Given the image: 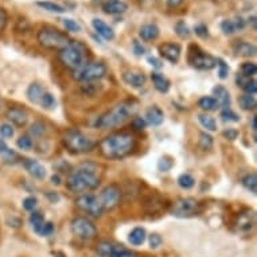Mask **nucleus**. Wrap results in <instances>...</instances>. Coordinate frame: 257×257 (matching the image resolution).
Returning <instances> with one entry per match:
<instances>
[{
	"instance_id": "nucleus-21",
	"label": "nucleus",
	"mask_w": 257,
	"mask_h": 257,
	"mask_svg": "<svg viewBox=\"0 0 257 257\" xmlns=\"http://www.w3.org/2000/svg\"><path fill=\"white\" fill-rule=\"evenodd\" d=\"M7 118L10 121H12L15 125L23 127V125H26L28 116H27L26 111L22 109V108H10L7 111Z\"/></svg>"
},
{
	"instance_id": "nucleus-40",
	"label": "nucleus",
	"mask_w": 257,
	"mask_h": 257,
	"mask_svg": "<svg viewBox=\"0 0 257 257\" xmlns=\"http://www.w3.org/2000/svg\"><path fill=\"white\" fill-rule=\"evenodd\" d=\"M257 73V66L253 62H245L241 65V75L251 78Z\"/></svg>"
},
{
	"instance_id": "nucleus-60",
	"label": "nucleus",
	"mask_w": 257,
	"mask_h": 257,
	"mask_svg": "<svg viewBox=\"0 0 257 257\" xmlns=\"http://www.w3.org/2000/svg\"><path fill=\"white\" fill-rule=\"evenodd\" d=\"M248 23H251V24H252L253 31H256V16L255 15L251 16V18L248 19Z\"/></svg>"
},
{
	"instance_id": "nucleus-39",
	"label": "nucleus",
	"mask_w": 257,
	"mask_h": 257,
	"mask_svg": "<svg viewBox=\"0 0 257 257\" xmlns=\"http://www.w3.org/2000/svg\"><path fill=\"white\" fill-rule=\"evenodd\" d=\"M199 147L205 151L210 150L213 147V138L206 132H201L199 134Z\"/></svg>"
},
{
	"instance_id": "nucleus-17",
	"label": "nucleus",
	"mask_w": 257,
	"mask_h": 257,
	"mask_svg": "<svg viewBox=\"0 0 257 257\" xmlns=\"http://www.w3.org/2000/svg\"><path fill=\"white\" fill-rule=\"evenodd\" d=\"M92 27L94 28V31L100 35L101 38H104L105 41H113L115 39V31L109 24H107L102 19L94 18L92 21Z\"/></svg>"
},
{
	"instance_id": "nucleus-9",
	"label": "nucleus",
	"mask_w": 257,
	"mask_h": 257,
	"mask_svg": "<svg viewBox=\"0 0 257 257\" xmlns=\"http://www.w3.org/2000/svg\"><path fill=\"white\" fill-rule=\"evenodd\" d=\"M201 211V205L194 198H179L171 206V214L178 218H188L194 217Z\"/></svg>"
},
{
	"instance_id": "nucleus-3",
	"label": "nucleus",
	"mask_w": 257,
	"mask_h": 257,
	"mask_svg": "<svg viewBox=\"0 0 257 257\" xmlns=\"http://www.w3.org/2000/svg\"><path fill=\"white\" fill-rule=\"evenodd\" d=\"M135 111H136V105L132 102H120L98 117L96 127L101 129H112L121 127L128 120H131V117L135 115Z\"/></svg>"
},
{
	"instance_id": "nucleus-5",
	"label": "nucleus",
	"mask_w": 257,
	"mask_h": 257,
	"mask_svg": "<svg viewBox=\"0 0 257 257\" xmlns=\"http://www.w3.org/2000/svg\"><path fill=\"white\" fill-rule=\"evenodd\" d=\"M85 46L81 42L70 41L68 46H65L58 51V59L65 68L74 71L85 64L84 62L85 61Z\"/></svg>"
},
{
	"instance_id": "nucleus-53",
	"label": "nucleus",
	"mask_w": 257,
	"mask_h": 257,
	"mask_svg": "<svg viewBox=\"0 0 257 257\" xmlns=\"http://www.w3.org/2000/svg\"><path fill=\"white\" fill-rule=\"evenodd\" d=\"M222 136L228 140H236L238 136V131L234 128H228L222 132Z\"/></svg>"
},
{
	"instance_id": "nucleus-37",
	"label": "nucleus",
	"mask_w": 257,
	"mask_h": 257,
	"mask_svg": "<svg viewBox=\"0 0 257 257\" xmlns=\"http://www.w3.org/2000/svg\"><path fill=\"white\" fill-rule=\"evenodd\" d=\"M178 185L185 190H188L195 185V179L190 174H182L181 177L178 178Z\"/></svg>"
},
{
	"instance_id": "nucleus-62",
	"label": "nucleus",
	"mask_w": 257,
	"mask_h": 257,
	"mask_svg": "<svg viewBox=\"0 0 257 257\" xmlns=\"http://www.w3.org/2000/svg\"><path fill=\"white\" fill-rule=\"evenodd\" d=\"M251 125H252V129L256 132V116H253L252 117V121H251Z\"/></svg>"
},
{
	"instance_id": "nucleus-13",
	"label": "nucleus",
	"mask_w": 257,
	"mask_h": 257,
	"mask_svg": "<svg viewBox=\"0 0 257 257\" xmlns=\"http://www.w3.org/2000/svg\"><path fill=\"white\" fill-rule=\"evenodd\" d=\"M158 51L161 54L162 58H164L171 64H178L181 59V54H182V47L178 43L164 42L159 45Z\"/></svg>"
},
{
	"instance_id": "nucleus-36",
	"label": "nucleus",
	"mask_w": 257,
	"mask_h": 257,
	"mask_svg": "<svg viewBox=\"0 0 257 257\" xmlns=\"http://www.w3.org/2000/svg\"><path fill=\"white\" fill-rule=\"evenodd\" d=\"M30 224L32 225V229L38 233L39 229L42 228L43 224H45V218H43V215L41 214L39 211H34V213L30 215Z\"/></svg>"
},
{
	"instance_id": "nucleus-15",
	"label": "nucleus",
	"mask_w": 257,
	"mask_h": 257,
	"mask_svg": "<svg viewBox=\"0 0 257 257\" xmlns=\"http://www.w3.org/2000/svg\"><path fill=\"white\" fill-rule=\"evenodd\" d=\"M247 22L242 19L241 16H236L234 19H224L221 22V30L225 35H233L237 31H241L245 28Z\"/></svg>"
},
{
	"instance_id": "nucleus-51",
	"label": "nucleus",
	"mask_w": 257,
	"mask_h": 257,
	"mask_svg": "<svg viewBox=\"0 0 257 257\" xmlns=\"http://www.w3.org/2000/svg\"><path fill=\"white\" fill-rule=\"evenodd\" d=\"M145 125H147V123H145V120L143 117H135L132 120V127L136 131H143L145 128Z\"/></svg>"
},
{
	"instance_id": "nucleus-33",
	"label": "nucleus",
	"mask_w": 257,
	"mask_h": 257,
	"mask_svg": "<svg viewBox=\"0 0 257 257\" xmlns=\"http://www.w3.org/2000/svg\"><path fill=\"white\" fill-rule=\"evenodd\" d=\"M240 105L242 109H247V111H252L257 105L256 98L252 94H244L240 97Z\"/></svg>"
},
{
	"instance_id": "nucleus-28",
	"label": "nucleus",
	"mask_w": 257,
	"mask_h": 257,
	"mask_svg": "<svg viewBox=\"0 0 257 257\" xmlns=\"http://www.w3.org/2000/svg\"><path fill=\"white\" fill-rule=\"evenodd\" d=\"M237 226L240 231H251L253 226V215L252 213H241L237 221Z\"/></svg>"
},
{
	"instance_id": "nucleus-2",
	"label": "nucleus",
	"mask_w": 257,
	"mask_h": 257,
	"mask_svg": "<svg viewBox=\"0 0 257 257\" xmlns=\"http://www.w3.org/2000/svg\"><path fill=\"white\" fill-rule=\"evenodd\" d=\"M136 147L135 138L131 134H113L98 143L102 156L108 159H123L132 154Z\"/></svg>"
},
{
	"instance_id": "nucleus-50",
	"label": "nucleus",
	"mask_w": 257,
	"mask_h": 257,
	"mask_svg": "<svg viewBox=\"0 0 257 257\" xmlns=\"http://www.w3.org/2000/svg\"><path fill=\"white\" fill-rule=\"evenodd\" d=\"M35 206H37V199L34 198V197H27V198L23 201V208L26 210H28V211L35 209Z\"/></svg>"
},
{
	"instance_id": "nucleus-25",
	"label": "nucleus",
	"mask_w": 257,
	"mask_h": 257,
	"mask_svg": "<svg viewBox=\"0 0 257 257\" xmlns=\"http://www.w3.org/2000/svg\"><path fill=\"white\" fill-rule=\"evenodd\" d=\"M151 80H152L154 88L158 92H161V93H167L168 89H170V81L167 80L166 77L161 74V73H152Z\"/></svg>"
},
{
	"instance_id": "nucleus-31",
	"label": "nucleus",
	"mask_w": 257,
	"mask_h": 257,
	"mask_svg": "<svg viewBox=\"0 0 257 257\" xmlns=\"http://www.w3.org/2000/svg\"><path fill=\"white\" fill-rule=\"evenodd\" d=\"M174 31L177 34L178 37L182 38V39H187L191 35V31H190V27L187 26V23L185 21H178L174 26Z\"/></svg>"
},
{
	"instance_id": "nucleus-29",
	"label": "nucleus",
	"mask_w": 257,
	"mask_h": 257,
	"mask_svg": "<svg viewBox=\"0 0 257 257\" xmlns=\"http://www.w3.org/2000/svg\"><path fill=\"white\" fill-rule=\"evenodd\" d=\"M128 240L132 245H141L145 241V231L143 228H135L134 231L129 233Z\"/></svg>"
},
{
	"instance_id": "nucleus-61",
	"label": "nucleus",
	"mask_w": 257,
	"mask_h": 257,
	"mask_svg": "<svg viewBox=\"0 0 257 257\" xmlns=\"http://www.w3.org/2000/svg\"><path fill=\"white\" fill-rule=\"evenodd\" d=\"M51 182L54 183V185H59V177L58 175H53V178H51Z\"/></svg>"
},
{
	"instance_id": "nucleus-49",
	"label": "nucleus",
	"mask_w": 257,
	"mask_h": 257,
	"mask_svg": "<svg viewBox=\"0 0 257 257\" xmlns=\"http://www.w3.org/2000/svg\"><path fill=\"white\" fill-rule=\"evenodd\" d=\"M54 231L53 228V224L51 222H45L42 225V228L39 229V232H38V234H41V236H48V234H51Z\"/></svg>"
},
{
	"instance_id": "nucleus-55",
	"label": "nucleus",
	"mask_w": 257,
	"mask_h": 257,
	"mask_svg": "<svg viewBox=\"0 0 257 257\" xmlns=\"http://www.w3.org/2000/svg\"><path fill=\"white\" fill-rule=\"evenodd\" d=\"M7 21H8V16H7V12H5L4 8L0 7V32L3 31L7 26Z\"/></svg>"
},
{
	"instance_id": "nucleus-41",
	"label": "nucleus",
	"mask_w": 257,
	"mask_h": 257,
	"mask_svg": "<svg viewBox=\"0 0 257 257\" xmlns=\"http://www.w3.org/2000/svg\"><path fill=\"white\" fill-rule=\"evenodd\" d=\"M221 117L224 121H228V123H237L240 120V116L237 115L236 112H233L231 108H226L221 112Z\"/></svg>"
},
{
	"instance_id": "nucleus-48",
	"label": "nucleus",
	"mask_w": 257,
	"mask_h": 257,
	"mask_svg": "<svg viewBox=\"0 0 257 257\" xmlns=\"http://www.w3.org/2000/svg\"><path fill=\"white\" fill-rule=\"evenodd\" d=\"M194 31L198 35L199 38H206L209 35V30H208V26L204 24V23H198L197 26L194 27Z\"/></svg>"
},
{
	"instance_id": "nucleus-57",
	"label": "nucleus",
	"mask_w": 257,
	"mask_h": 257,
	"mask_svg": "<svg viewBox=\"0 0 257 257\" xmlns=\"http://www.w3.org/2000/svg\"><path fill=\"white\" fill-rule=\"evenodd\" d=\"M147 61H148V64H150L152 68H155V69H161L162 66H163V64H162L161 59L155 58V57H148V58H147Z\"/></svg>"
},
{
	"instance_id": "nucleus-7",
	"label": "nucleus",
	"mask_w": 257,
	"mask_h": 257,
	"mask_svg": "<svg viewBox=\"0 0 257 257\" xmlns=\"http://www.w3.org/2000/svg\"><path fill=\"white\" fill-rule=\"evenodd\" d=\"M187 62L197 70H211L217 66V59L194 43L188 46Z\"/></svg>"
},
{
	"instance_id": "nucleus-14",
	"label": "nucleus",
	"mask_w": 257,
	"mask_h": 257,
	"mask_svg": "<svg viewBox=\"0 0 257 257\" xmlns=\"http://www.w3.org/2000/svg\"><path fill=\"white\" fill-rule=\"evenodd\" d=\"M101 10L108 15H121L128 10V3L124 0H104Z\"/></svg>"
},
{
	"instance_id": "nucleus-12",
	"label": "nucleus",
	"mask_w": 257,
	"mask_h": 257,
	"mask_svg": "<svg viewBox=\"0 0 257 257\" xmlns=\"http://www.w3.org/2000/svg\"><path fill=\"white\" fill-rule=\"evenodd\" d=\"M120 199H121V190L116 185L107 186L100 195V201H101L104 210L115 209L120 204Z\"/></svg>"
},
{
	"instance_id": "nucleus-23",
	"label": "nucleus",
	"mask_w": 257,
	"mask_h": 257,
	"mask_svg": "<svg viewBox=\"0 0 257 257\" xmlns=\"http://www.w3.org/2000/svg\"><path fill=\"white\" fill-rule=\"evenodd\" d=\"M213 93H214L215 96V101H217V104L220 107H222L224 109L229 108V105H231V94H229V92H228L226 88L221 85L215 86L214 89H213Z\"/></svg>"
},
{
	"instance_id": "nucleus-54",
	"label": "nucleus",
	"mask_w": 257,
	"mask_h": 257,
	"mask_svg": "<svg viewBox=\"0 0 257 257\" xmlns=\"http://www.w3.org/2000/svg\"><path fill=\"white\" fill-rule=\"evenodd\" d=\"M111 257H136L132 252H129L127 249H115V252L112 253Z\"/></svg>"
},
{
	"instance_id": "nucleus-19",
	"label": "nucleus",
	"mask_w": 257,
	"mask_h": 257,
	"mask_svg": "<svg viewBox=\"0 0 257 257\" xmlns=\"http://www.w3.org/2000/svg\"><path fill=\"white\" fill-rule=\"evenodd\" d=\"M161 30L159 27L156 26L155 23H147L140 27L139 30V37L144 41V42H151V41H155L159 37Z\"/></svg>"
},
{
	"instance_id": "nucleus-11",
	"label": "nucleus",
	"mask_w": 257,
	"mask_h": 257,
	"mask_svg": "<svg viewBox=\"0 0 257 257\" xmlns=\"http://www.w3.org/2000/svg\"><path fill=\"white\" fill-rule=\"evenodd\" d=\"M75 206L84 210L85 213L91 214L92 217H100L104 213L101 201L94 194H82L75 199Z\"/></svg>"
},
{
	"instance_id": "nucleus-42",
	"label": "nucleus",
	"mask_w": 257,
	"mask_h": 257,
	"mask_svg": "<svg viewBox=\"0 0 257 257\" xmlns=\"http://www.w3.org/2000/svg\"><path fill=\"white\" fill-rule=\"evenodd\" d=\"M41 105L43 108H47V109H53L57 105V102H55V98L51 93H48V92H45V94H43L42 100H41Z\"/></svg>"
},
{
	"instance_id": "nucleus-4",
	"label": "nucleus",
	"mask_w": 257,
	"mask_h": 257,
	"mask_svg": "<svg viewBox=\"0 0 257 257\" xmlns=\"http://www.w3.org/2000/svg\"><path fill=\"white\" fill-rule=\"evenodd\" d=\"M38 43L48 50H61L70 43V38L66 32L61 31L53 26H43L37 32Z\"/></svg>"
},
{
	"instance_id": "nucleus-8",
	"label": "nucleus",
	"mask_w": 257,
	"mask_h": 257,
	"mask_svg": "<svg viewBox=\"0 0 257 257\" xmlns=\"http://www.w3.org/2000/svg\"><path fill=\"white\" fill-rule=\"evenodd\" d=\"M105 74H107V66L102 62H88L82 65L80 69L73 71V77L75 80L84 81V82L100 80Z\"/></svg>"
},
{
	"instance_id": "nucleus-45",
	"label": "nucleus",
	"mask_w": 257,
	"mask_h": 257,
	"mask_svg": "<svg viewBox=\"0 0 257 257\" xmlns=\"http://www.w3.org/2000/svg\"><path fill=\"white\" fill-rule=\"evenodd\" d=\"M242 89L245 91V93L247 94H252V96H255L257 92V84L256 81L255 80H251V78H248L245 82H244V85L241 86Z\"/></svg>"
},
{
	"instance_id": "nucleus-47",
	"label": "nucleus",
	"mask_w": 257,
	"mask_h": 257,
	"mask_svg": "<svg viewBox=\"0 0 257 257\" xmlns=\"http://www.w3.org/2000/svg\"><path fill=\"white\" fill-rule=\"evenodd\" d=\"M0 135L3 136V138H12L14 136V128H12V125L10 124H1L0 125Z\"/></svg>"
},
{
	"instance_id": "nucleus-38",
	"label": "nucleus",
	"mask_w": 257,
	"mask_h": 257,
	"mask_svg": "<svg viewBox=\"0 0 257 257\" xmlns=\"http://www.w3.org/2000/svg\"><path fill=\"white\" fill-rule=\"evenodd\" d=\"M62 24L66 28V31L69 32H81L82 31V27L77 21L74 19H69V18H66V19H62Z\"/></svg>"
},
{
	"instance_id": "nucleus-58",
	"label": "nucleus",
	"mask_w": 257,
	"mask_h": 257,
	"mask_svg": "<svg viewBox=\"0 0 257 257\" xmlns=\"http://www.w3.org/2000/svg\"><path fill=\"white\" fill-rule=\"evenodd\" d=\"M134 51L136 55H143L145 53L144 46H141L138 41H134Z\"/></svg>"
},
{
	"instance_id": "nucleus-30",
	"label": "nucleus",
	"mask_w": 257,
	"mask_h": 257,
	"mask_svg": "<svg viewBox=\"0 0 257 257\" xmlns=\"http://www.w3.org/2000/svg\"><path fill=\"white\" fill-rule=\"evenodd\" d=\"M242 186L249 190L251 193L256 194L257 193V175L255 172H251V174H248L245 177L242 178Z\"/></svg>"
},
{
	"instance_id": "nucleus-27",
	"label": "nucleus",
	"mask_w": 257,
	"mask_h": 257,
	"mask_svg": "<svg viewBox=\"0 0 257 257\" xmlns=\"http://www.w3.org/2000/svg\"><path fill=\"white\" fill-rule=\"evenodd\" d=\"M0 156L4 159V162H7V163H14V162H16V159H18V155H16L15 151H12L8 147V145L5 144L3 140L0 139Z\"/></svg>"
},
{
	"instance_id": "nucleus-10",
	"label": "nucleus",
	"mask_w": 257,
	"mask_h": 257,
	"mask_svg": "<svg viewBox=\"0 0 257 257\" xmlns=\"http://www.w3.org/2000/svg\"><path fill=\"white\" fill-rule=\"evenodd\" d=\"M70 231L81 240H92L97 234L94 224L86 217H75L74 220L70 222Z\"/></svg>"
},
{
	"instance_id": "nucleus-18",
	"label": "nucleus",
	"mask_w": 257,
	"mask_h": 257,
	"mask_svg": "<svg viewBox=\"0 0 257 257\" xmlns=\"http://www.w3.org/2000/svg\"><path fill=\"white\" fill-rule=\"evenodd\" d=\"M23 166H24L26 171H28V174L31 177L37 178V179H43L46 177V168L39 162L34 161V159H24Z\"/></svg>"
},
{
	"instance_id": "nucleus-32",
	"label": "nucleus",
	"mask_w": 257,
	"mask_h": 257,
	"mask_svg": "<svg viewBox=\"0 0 257 257\" xmlns=\"http://www.w3.org/2000/svg\"><path fill=\"white\" fill-rule=\"evenodd\" d=\"M199 124L206 128V131H215L217 129V123L213 117H210L208 115H198Z\"/></svg>"
},
{
	"instance_id": "nucleus-56",
	"label": "nucleus",
	"mask_w": 257,
	"mask_h": 257,
	"mask_svg": "<svg viewBox=\"0 0 257 257\" xmlns=\"http://www.w3.org/2000/svg\"><path fill=\"white\" fill-rule=\"evenodd\" d=\"M161 244H162V238L159 234H151L150 237V245L151 248H154V249H156V248H159L161 247Z\"/></svg>"
},
{
	"instance_id": "nucleus-24",
	"label": "nucleus",
	"mask_w": 257,
	"mask_h": 257,
	"mask_svg": "<svg viewBox=\"0 0 257 257\" xmlns=\"http://www.w3.org/2000/svg\"><path fill=\"white\" fill-rule=\"evenodd\" d=\"M43 94H45V89L39 82H32L27 89V98L28 101L34 102V104H41Z\"/></svg>"
},
{
	"instance_id": "nucleus-20",
	"label": "nucleus",
	"mask_w": 257,
	"mask_h": 257,
	"mask_svg": "<svg viewBox=\"0 0 257 257\" xmlns=\"http://www.w3.org/2000/svg\"><path fill=\"white\" fill-rule=\"evenodd\" d=\"M233 50L237 55L240 57H245V58H249V57H255L257 53L256 46L251 42H245V41H238V42L234 43L233 46Z\"/></svg>"
},
{
	"instance_id": "nucleus-63",
	"label": "nucleus",
	"mask_w": 257,
	"mask_h": 257,
	"mask_svg": "<svg viewBox=\"0 0 257 257\" xmlns=\"http://www.w3.org/2000/svg\"><path fill=\"white\" fill-rule=\"evenodd\" d=\"M59 257H64V256H59Z\"/></svg>"
},
{
	"instance_id": "nucleus-35",
	"label": "nucleus",
	"mask_w": 257,
	"mask_h": 257,
	"mask_svg": "<svg viewBox=\"0 0 257 257\" xmlns=\"http://www.w3.org/2000/svg\"><path fill=\"white\" fill-rule=\"evenodd\" d=\"M115 249H116V247H113L111 242L102 241L101 244L98 245V248H97V252H98V255L101 257H111L112 256V253L115 252Z\"/></svg>"
},
{
	"instance_id": "nucleus-22",
	"label": "nucleus",
	"mask_w": 257,
	"mask_h": 257,
	"mask_svg": "<svg viewBox=\"0 0 257 257\" xmlns=\"http://www.w3.org/2000/svg\"><path fill=\"white\" fill-rule=\"evenodd\" d=\"M163 118H164V115H163V111L161 108L158 107H151L145 111V116L144 120L145 123L150 124L152 127H158L163 123Z\"/></svg>"
},
{
	"instance_id": "nucleus-6",
	"label": "nucleus",
	"mask_w": 257,
	"mask_h": 257,
	"mask_svg": "<svg viewBox=\"0 0 257 257\" xmlns=\"http://www.w3.org/2000/svg\"><path fill=\"white\" fill-rule=\"evenodd\" d=\"M65 148L71 154H85L93 150L94 141L78 129H69L62 138Z\"/></svg>"
},
{
	"instance_id": "nucleus-34",
	"label": "nucleus",
	"mask_w": 257,
	"mask_h": 257,
	"mask_svg": "<svg viewBox=\"0 0 257 257\" xmlns=\"http://www.w3.org/2000/svg\"><path fill=\"white\" fill-rule=\"evenodd\" d=\"M199 108H202L204 111H214L218 107V104L215 101L214 97H202L198 101Z\"/></svg>"
},
{
	"instance_id": "nucleus-16",
	"label": "nucleus",
	"mask_w": 257,
	"mask_h": 257,
	"mask_svg": "<svg viewBox=\"0 0 257 257\" xmlns=\"http://www.w3.org/2000/svg\"><path fill=\"white\" fill-rule=\"evenodd\" d=\"M123 81L132 88H141L145 84L147 77L138 70H127L123 73Z\"/></svg>"
},
{
	"instance_id": "nucleus-59",
	"label": "nucleus",
	"mask_w": 257,
	"mask_h": 257,
	"mask_svg": "<svg viewBox=\"0 0 257 257\" xmlns=\"http://www.w3.org/2000/svg\"><path fill=\"white\" fill-rule=\"evenodd\" d=\"M183 1H185V0H166L167 5L171 7V8H177L179 5H182Z\"/></svg>"
},
{
	"instance_id": "nucleus-1",
	"label": "nucleus",
	"mask_w": 257,
	"mask_h": 257,
	"mask_svg": "<svg viewBox=\"0 0 257 257\" xmlns=\"http://www.w3.org/2000/svg\"><path fill=\"white\" fill-rule=\"evenodd\" d=\"M66 185L73 193H84L88 190H94L100 185L98 166L91 162L82 163L74 171L70 172Z\"/></svg>"
},
{
	"instance_id": "nucleus-44",
	"label": "nucleus",
	"mask_w": 257,
	"mask_h": 257,
	"mask_svg": "<svg viewBox=\"0 0 257 257\" xmlns=\"http://www.w3.org/2000/svg\"><path fill=\"white\" fill-rule=\"evenodd\" d=\"M172 166H174V161H172L171 158H168V156H163L161 161H159V163H158V168L162 172L170 171Z\"/></svg>"
},
{
	"instance_id": "nucleus-43",
	"label": "nucleus",
	"mask_w": 257,
	"mask_h": 257,
	"mask_svg": "<svg viewBox=\"0 0 257 257\" xmlns=\"http://www.w3.org/2000/svg\"><path fill=\"white\" fill-rule=\"evenodd\" d=\"M16 145L18 148H21L23 151H30L32 148V140L30 136H21L19 139L16 140Z\"/></svg>"
},
{
	"instance_id": "nucleus-52",
	"label": "nucleus",
	"mask_w": 257,
	"mask_h": 257,
	"mask_svg": "<svg viewBox=\"0 0 257 257\" xmlns=\"http://www.w3.org/2000/svg\"><path fill=\"white\" fill-rule=\"evenodd\" d=\"M30 132H31L34 136H39V135H42L43 132H45V125H43L42 123H34L31 125Z\"/></svg>"
},
{
	"instance_id": "nucleus-46",
	"label": "nucleus",
	"mask_w": 257,
	"mask_h": 257,
	"mask_svg": "<svg viewBox=\"0 0 257 257\" xmlns=\"http://www.w3.org/2000/svg\"><path fill=\"white\" fill-rule=\"evenodd\" d=\"M217 66H218V75H220V78L221 80H225L226 77H228V73H229L228 65L225 64V61L217 59Z\"/></svg>"
},
{
	"instance_id": "nucleus-26",
	"label": "nucleus",
	"mask_w": 257,
	"mask_h": 257,
	"mask_svg": "<svg viewBox=\"0 0 257 257\" xmlns=\"http://www.w3.org/2000/svg\"><path fill=\"white\" fill-rule=\"evenodd\" d=\"M37 5L41 7L42 10L51 12V14H64L65 11H66L64 5L58 4L55 1H50V0H38Z\"/></svg>"
}]
</instances>
